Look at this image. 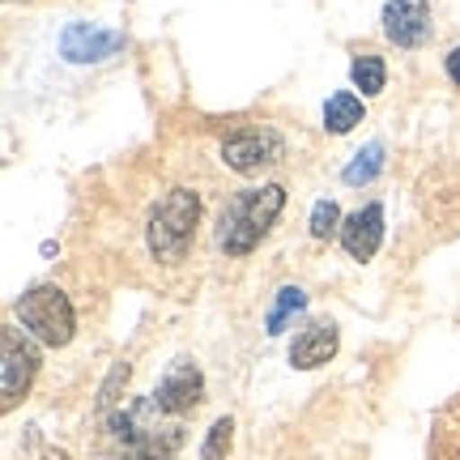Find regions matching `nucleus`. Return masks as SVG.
<instances>
[{
  "mask_svg": "<svg viewBox=\"0 0 460 460\" xmlns=\"http://www.w3.org/2000/svg\"><path fill=\"white\" fill-rule=\"evenodd\" d=\"M384 34L396 48H418L430 39V9L427 0H388L384 4Z\"/></svg>",
  "mask_w": 460,
  "mask_h": 460,
  "instance_id": "8",
  "label": "nucleus"
},
{
  "mask_svg": "<svg viewBox=\"0 0 460 460\" xmlns=\"http://www.w3.org/2000/svg\"><path fill=\"white\" fill-rule=\"evenodd\" d=\"M230 444H234V422H230V418H217L214 427H209V435H205L200 456H205V460H222L230 452Z\"/></svg>",
  "mask_w": 460,
  "mask_h": 460,
  "instance_id": "15",
  "label": "nucleus"
},
{
  "mask_svg": "<svg viewBox=\"0 0 460 460\" xmlns=\"http://www.w3.org/2000/svg\"><path fill=\"white\" fill-rule=\"evenodd\" d=\"M312 234L315 239H332V234H341V209L332 205V200H320L312 209Z\"/></svg>",
  "mask_w": 460,
  "mask_h": 460,
  "instance_id": "17",
  "label": "nucleus"
},
{
  "mask_svg": "<svg viewBox=\"0 0 460 460\" xmlns=\"http://www.w3.org/2000/svg\"><path fill=\"white\" fill-rule=\"evenodd\" d=\"M60 48H65L68 60H77V65H90V60H107L115 51L124 48V34L115 31H94V26H85V22H73L60 39Z\"/></svg>",
  "mask_w": 460,
  "mask_h": 460,
  "instance_id": "9",
  "label": "nucleus"
},
{
  "mask_svg": "<svg viewBox=\"0 0 460 460\" xmlns=\"http://www.w3.org/2000/svg\"><path fill=\"white\" fill-rule=\"evenodd\" d=\"M332 354H337V329H332L329 320H312V324L295 337V345H290V362H295L298 371L324 367Z\"/></svg>",
  "mask_w": 460,
  "mask_h": 460,
  "instance_id": "11",
  "label": "nucleus"
},
{
  "mask_svg": "<svg viewBox=\"0 0 460 460\" xmlns=\"http://www.w3.org/2000/svg\"><path fill=\"white\" fill-rule=\"evenodd\" d=\"M379 239H384V205H367L341 222V247L354 261H371Z\"/></svg>",
  "mask_w": 460,
  "mask_h": 460,
  "instance_id": "10",
  "label": "nucleus"
},
{
  "mask_svg": "<svg viewBox=\"0 0 460 460\" xmlns=\"http://www.w3.org/2000/svg\"><path fill=\"white\" fill-rule=\"evenodd\" d=\"M379 171H384V146H367V149H358V154H354V163L341 171V180L358 188V183L376 180Z\"/></svg>",
  "mask_w": 460,
  "mask_h": 460,
  "instance_id": "13",
  "label": "nucleus"
},
{
  "mask_svg": "<svg viewBox=\"0 0 460 460\" xmlns=\"http://www.w3.org/2000/svg\"><path fill=\"white\" fill-rule=\"evenodd\" d=\"M447 77H452V82L460 85V48L452 51V56H447Z\"/></svg>",
  "mask_w": 460,
  "mask_h": 460,
  "instance_id": "19",
  "label": "nucleus"
},
{
  "mask_svg": "<svg viewBox=\"0 0 460 460\" xmlns=\"http://www.w3.org/2000/svg\"><path fill=\"white\" fill-rule=\"evenodd\" d=\"M197 222H200V197L192 188H171L154 209H149V252L163 264H180L188 256V247L197 239Z\"/></svg>",
  "mask_w": 460,
  "mask_h": 460,
  "instance_id": "3",
  "label": "nucleus"
},
{
  "mask_svg": "<svg viewBox=\"0 0 460 460\" xmlns=\"http://www.w3.org/2000/svg\"><path fill=\"white\" fill-rule=\"evenodd\" d=\"M124 379H128V367L119 362V367H115V371H111V379L102 384V393H99V410H111V401H115V388H119Z\"/></svg>",
  "mask_w": 460,
  "mask_h": 460,
  "instance_id": "18",
  "label": "nucleus"
},
{
  "mask_svg": "<svg viewBox=\"0 0 460 460\" xmlns=\"http://www.w3.org/2000/svg\"><path fill=\"white\" fill-rule=\"evenodd\" d=\"M183 444L180 418L158 410V401H132L124 410L107 413L102 435L94 444V460H171V452Z\"/></svg>",
  "mask_w": 460,
  "mask_h": 460,
  "instance_id": "1",
  "label": "nucleus"
},
{
  "mask_svg": "<svg viewBox=\"0 0 460 460\" xmlns=\"http://www.w3.org/2000/svg\"><path fill=\"white\" fill-rule=\"evenodd\" d=\"M354 124H362V102H358V94H349V90L332 94V99L324 102V128H329V132H349Z\"/></svg>",
  "mask_w": 460,
  "mask_h": 460,
  "instance_id": "12",
  "label": "nucleus"
},
{
  "mask_svg": "<svg viewBox=\"0 0 460 460\" xmlns=\"http://www.w3.org/2000/svg\"><path fill=\"white\" fill-rule=\"evenodd\" d=\"M0 345H4V405H13L17 396H26V388L39 376V349L17 329L0 332Z\"/></svg>",
  "mask_w": 460,
  "mask_h": 460,
  "instance_id": "7",
  "label": "nucleus"
},
{
  "mask_svg": "<svg viewBox=\"0 0 460 460\" xmlns=\"http://www.w3.org/2000/svg\"><path fill=\"white\" fill-rule=\"evenodd\" d=\"M17 320H22V329L31 332L34 341L43 345H68L73 329H77L73 303H68V295L60 286H34V290H26L17 298Z\"/></svg>",
  "mask_w": 460,
  "mask_h": 460,
  "instance_id": "4",
  "label": "nucleus"
},
{
  "mask_svg": "<svg viewBox=\"0 0 460 460\" xmlns=\"http://www.w3.org/2000/svg\"><path fill=\"white\" fill-rule=\"evenodd\" d=\"M43 460H68V456H65V452H48V456H43Z\"/></svg>",
  "mask_w": 460,
  "mask_h": 460,
  "instance_id": "20",
  "label": "nucleus"
},
{
  "mask_svg": "<svg viewBox=\"0 0 460 460\" xmlns=\"http://www.w3.org/2000/svg\"><path fill=\"white\" fill-rule=\"evenodd\" d=\"M281 205H286V188H281V183H264V188L239 192V197L222 209V217H217V243H222V252L247 256V252L269 234V226L278 222Z\"/></svg>",
  "mask_w": 460,
  "mask_h": 460,
  "instance_id": "2",
  "label": "nucleus"
},
{
  "mask_svg": "<svg viewBox=\"0 0 460 460\" xmlns=\"http://www.w3.org/2000/svg\"><path fill=\"white\" fill-rule=\"evenodd\" d=\"M303 307H307V295H303L298 286H286V290H278V307L269 312V332H281L286 315H290V312H303Z\"/></svg>",
  "mask_w": 460,
  "mask_h": 460,
  "instance_id": "16",
  "label": "nucleus"
},
{
  "mask_svg": "<svg viewBox=\"0 0 460 460\" xmlns=\"http://www.w3.org/2000/svg\"><path fill=\"white\" fill-rule=\"evenodd\" d=\"M154 401H158V410H166L171 418H183V413H192L205 401V379H200L197 362L188 358H175L166 367L163 384L154 388Z\"/></svg>",
  "mask_w": 460,
  "mask_h": 460,
  "instance_id": "6",
  "label": "nucleus"
},
{
  "mask_svg": "<svg viewBox=\"0 0 460 460\" xmlns=\"http://www.w3.org/2000/svg\"><path fill=\"white\" fill-rule=\"evenodd\" d=\"M281 137L273 128H239L222 141V163L239 175H252L261 166H273L281 158Z\"/></svg>",
  "mask_w": 460,
  "mask_h": 460,
  "instance_id": "5",
  "label": "nucleus"
},
{
  "mask_svg": "<svg viewBox=\"0 0 460 460\" xmlns=\"http://www.w3.org/2000/svg\"><path fill=\"white\" fill-rule=\"evenodd\" d=\"M349 77H354V85H358L362 94H379L388 73H384V60H379V56H358L354 68H349Z\"/></svg>",
  "mask_w": 460,
  "mask_h": 460,
  "instance_id": "14",
  "label": "nucleus"
}]
</instances>
